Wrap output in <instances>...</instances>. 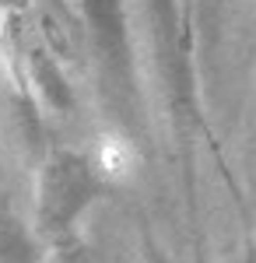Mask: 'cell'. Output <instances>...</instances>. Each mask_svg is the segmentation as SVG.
I'll list each match as a JSON object with an SVG mask.
<instances>
[{"label":"cell","instance_id":"7a4b0ae2","mask_svg":"<svg viewBox=\"0 0 256 263\" xmlns=\"http://www.w3.org/2000/svg\"><path fill=\"white\" fill-rule=\"evenodd\" d=\"M78 7L105 99L116 112L126 116L130 102H134V53H130L126 4L123 0H78Z\"/></svg>","mask_w":256,"mask_h":263},{"label":"cell","instance_id":"5b68a950","mask_svg":"<svg viewBox=\"0 0 256 263\" xmlns=\"http://www.w3.org/2000/svg\"><path fill=\"white\" fill-rule=\"evenodd\" d=\"M148 263H165V260H161V256H158L155 249H151V253H148Z\"/></svg>","mask_w":256,"mask_h":263},{"label":"cell","instance_id":"6da1fadb","mask_svg":"<svg viewBox=\"0 0 256 263\" xmlns=\"http://www.w3.org/2000/svg\"><path fill=\"white\" fill-rule=\"evenodd\" d=\"M109 190V176L99 158L60 147L39 165L35 176V200H32V221L35 235L57 246L74 239L78 221L92 211V203Z\"/></svg>","mask_w":256,"mask_h":263},{"label":"cell","instance_id":"3957f363","mask_svg":"<svg viewBox=\"0 0 256 263\" xmlns=\"http://www.w3.org/2000/svg\"><path fill=\"white\" fill-rule=\"evenodd\" d=\"M21 84L28 91V99L35 102L39 109L53 112V116H67L78 99H74V88L67 81L63 67H60L57 53L42 49V46H32L25 49V63H21Z\"/></svg>","mask_w":256,"mask_h":263},{"label":"cell","instance_id":"277c9868","mask_svg":"<svg viewBox=\"0 0 256 263\" xmlns=\"http://www.w3.org/2000/svg\"><path fill=\"white\" fill-rule=\"evenodd\" d=\"M57 263H88V260L74 239H63V242H57Z\"/></svg>","mask_w":256,"mask_h":263}]
</instances>
